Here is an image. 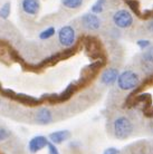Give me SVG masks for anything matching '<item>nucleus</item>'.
<instances>
[{"instance_id": "obj_6", "label": "nucleus", "mask_w": 153, "mask_h": 154, "mask_svg": "<svg viewBox=\"0 0 153 154\" xmlns=\"http://www.w3.org/2000/svg\"><path fill=\"white\" fill-rule=\"evenodd\" d=\"M80 20H82L83 27L85 29H87V30L95 31V30H98L101 27V19L95 14H92V12L83 15Z\"/></svg>"}, {"instance_id": "obj_16", "label": "nucleus", "mask_w": 153, "mask_h": 154, "mask_svg": "<svg viewBox=\"0 0 153 154\" xmlns=\"http://www.w3.org/2000/svg\"><path fill=\"white\" fill-rule=\"evenodd\" d=\"M105 5H106V0H97L95 4L93 5L92 8H91V11L92 14H101V12L104 10V7H105Z\"/></svg>"}, {"instance_id": "obj_5", "label": "nucleus", "mask_w": 153, "mask_h": 154, "mask_svg": "<svg viewBox=\"0 0 153 154\" xmlns=\"http://www.w3.org/2000/svg\"><path fill=\"white\" fill-rule=\"evenodd\" d=\"M113 23L119 28H129L133 23V17L130 11H127L125 9H121L113 15Z\"/></svg>"}, {"instance_id": "obj_21", "label": "nucleus", "mask_w": 153, "mask_h": 154, "mask_svg": "<svg viewBox=\"0 0 153 154\" xmlns=\"http://www.w3.org/2000/svg\"><path fill=\"white\" fill-rule=\"evenodd\" d=\"M136 45L140 47V49L144 50L150 46V42L149 40H143V39H141V40H138V42H136Z\"/></svg>"}, {"instance_id": "obj_13", "label": "nucleus", "mask_w": 153, "mask_h": 154, "mask_svg": "<svg viewBox=\"0 0 153 154\" xmlns=\"http://www.w3.org/2000/svg\"><path fill=\"white\" fill-rule=\"evenodd\" d=\"M76 88H77L76 84H69L68 86L66 87V89L64 91V92L61 93V94H59V95H57L56 102H64V100H67L69 97L72 96L74 93H75Z\"/></svg>"}, {"instance_id": "obj_15", "label": "nucleus", "mask_w": 153, "mask_h": 154, "mask_svg": "<svg viewBox=\"0 0 153 154\" xmlns=\"http://www.w3.org/2000/svg\"><path fill=\"white\" fill-rule=\"evenodd\" d=\"M125 4L130 7L131 10L138 16V17H141L142 18V12H141V9H140V4H139L136 0H125Z\"/></svg>"}, {"instance_id": "obj_3", "label": "nucleus", "mask_w": 153, "mask_h": 154, "mask_svg": "<svg viewBox=\"0 0 153 154\" xmlns=\"http://www.w3.org/2000/svg\"><path fill=\"white\" fill-rule=\"evenodd\" d=\"M76 34L72 26H64L58 31V40L61 46L64 47H72L75 44Z\"/></svg>"}, {"instance_id": "obj_17", "label": "nucleus", "mask_w": 153, "mask_h": 154, "mask_svg": "<svg viewBox=\"0 0 153 154\" xmlns=\"http://www.w3.org/2000/svg\"><path fill=\"white\" fill-rule=\"evenodd\" d=\"M10 11H11V5H10V2H6L0 8V18L8 19L10 16Z\"/></svg>"}, {"instance_id": "obj_19", "label": "nucleus", "mask_w": 153, "mask_h": 154, "mask_svg": "<svg viewBox=\"0 0 153 154\" xmlns=\"http://www.w3.org/2000/svg\"><path fill=\"white\" fill-rule=\"evenodd\" d=\"M47 147H48V154H59V151L56 147V144H54L52 142H48L47 144Z\"/></svg>"}, {"instance_id": "obj_23", "label": "nucleus", "mask_w": 153, "mask_h": 154, "mask_svg": "<svg viewBox=\"0 0 153 154\" xmlns=\"http://www.w3.org/2000/svg\"><path fill=\"white\" fill-rule=\"evenodd\" d=\"M148 29H149L151 32H153V18L148 23Z\"/></svg>"}, {"instance_id": "obj_1", "label": "nucleus", "mask_w": 153, "mask_h": 154, "mask_svg": "<svg viewBox=\"0 0 153 154\" xmlns=\"http://www.w3.org/2000/svg\"><path fill=\"white\" fill-rule=\"evenodd\" d=\"M113 130H114V135L116 139L126 140L130 137L133 132V124L126 116H119L114 121Z\"/></svg>"}, {"instance_id": "obj_2", "label": "nucleus", "mask_w": 153, "mask_h": 154, "mask_svg": "<svg viewBox=\"0 0 153 154\" xmlns=\"http://www.w3.org/2000/svg\"><path fill=\"white\" fill-rule=\"evenodd\" d=\"M140 85V77L136 73L132 70H125L122 74H119L117 86L123 91H131L136 88Z\"/></svg>"}, {"instance_id": "obj_11", "label": "nucleus", "mask_w": 153, "mask_h": 154, "mask_svg": "<svg viewBox=\"0 0 153 154\" xmlns=\"http://www.w3.org/2000/svg\"><path fill=\"white\" fill-rule=\"evenodd\" d=\"M35 119L40 125H46V124H49L53 121V114H52V112L48 108L42 107L36 112Z\"/></svg>"}, {"instance_id": "obj_8", "label": "nucleus", "mask_w": 153, "mask_h": 154, "mask_svg": "<svg viewBox=\"0 0 153 154\" xmlns=\"http://www.w3.org/2000/svg\"><path fill=\"white\" fill-rule=\"evenodd\" d=\"M141 63L143 70L146 73H153V46H149L143 50L141 55Z\"/></svg>"}, {"instance_id": "obj_22", "label": "nucleus", "mask_w": 153, "mask_h": 154, "mask_svg": "<svg viewBox=\"0 0 153 154\" xmlns=\"http://www.w3.org/2000/svg\"><path fill=\"white\" fill-rule=\"evenodd\" d=\"M120 153V150L117 149H115V147H108L106 150L104 151L103 154H119Z\"/></svg>"}, {"instance_id": "obj_10", "label": "nucleus", "mask_w": 153, "mask_h": 154, "mask_svg": "<svg viewBox=\"0 0 153 154\" xmlns=\"http://www.w3.org/2000/svg\"><path fill=\"white\" fill-rule=\"evenodd\" d=\"M119 77V70L116 68H106L101 75V83L107 86H111L117 81Z\"/></svg>"}, {"instance_id": "obj_7", "label": "nucleus", "mask_w": 153, "mask_h": 154, "mask_svg": "<svg viewBox=\"0 0 153 154\" xmlns=\"http://www.w3.org/2000/svg\"><path fill=\"white\" fill-rule=\"evenodd\" d=\"M48 139L44 135H37L34 136L33 139L28 143V150L30 153H37L39 151H42V149H45L48 144Z\"/></svg>"}, {"instance_id": "obj_4", "label": "nucleus", "mask_w": 153, "mask_h": 154, "mask_svg": "<svg viewBox=\"0 0 153 154\" xmlns=\"http://www.w3.org/2000/svg\"><path fill=\"white\" fill-rule=\"evenodd\" d=\"M0 92H2L5 96L10 97V98L15 100H18L21 104L25 105H31L33 106V105H38L42 102V100H38L36 97L29 96V95H26V94H18V93H15L11 89H1Z\"/></svg>"}, {"instance_id": "obj_12", "label": "nucleus", "mask_w": 153, "mask_h": 154, "mask_svg": "<svg viewBox=\"0 0 153 154\" xmlns=\"http://www.w3.org/2000/svg\"><path fill=\"white\" fill-rule=\"evenodd\" d=\"M70 137V132L67 130H63V131H56L50 133L48 136V141L54 144H61V143L65 142L66 140H68Z\"/></svg>"}, {"instance_id": "obj_26", "label": "nucleus", "mask_w": 153, "mask_h": 154, "mask_svg": "<svg viewBox=\"0 0 153 154\" xmlns=\"http://www.w3.org/2000/svg\"><path fill=\"white\" fill-rule=\"evenodd\" d=\"M152 11H153V10H152Z\"/></svg>"}, {"instance_id": "obj_25", "label": "nucleus", "mask_w": 153, "mask_h": 154, "mask_svg": "<svg viewBox=\"0 0 153 154\" xmlns=\"http://www.w3.org/2000/svg\"><path fill=\"white\" fill-rule=\"evenodd\" d=\"M0 104H1V102H0Z\"/></svg>"}, {"instance_id": "obj_9", "label": "nucleus", "mask_w": 153, "mask_h": 154, "mask_svg": "<svg viewBox=\"0 0 153 154\" xmlns=\"http://www.w3.org/2000/svg\"><path fill=\"white\" fill-rule=\"evenodd\" d=\"M21 9L27 15L36 16L40 10L39 0H21Z\"/></svg>"}, {"instance_id": "obj_24", "label": "nucleus", "mask_w": 153, "mask_h": 154, "mask_svg": "<svg viewBox=\"0 0 153 154\" xmlns=\"http://www.w3.org/2000/svg\"><path fill=\"white\" fill-rule=\"evenodd\" d=\"M151 130H152V132H153V121H152V123H151Z\"/></svg>"}, {"instance_id": "obj_18", "label": "nucleus", "mask_w": 153, "mask_h": 154, "mask_svg": "<svg viewBox=\"0 0 153 154\" xmlns=\"http://www.w3.org/2000/svg\"><path fill=\"white\" fill-rule=\"evenodd\" d=\"M55 28L54 27H49V28H46L45 30H42L40 34H39V38L42 39V40H46V39H49L52 38L54 35H55Z\"/></svg>"}, {"instance_id": "obj_20", "label": "nucleus", "mask_w": 153, "mask_h": 154, "mask_svg": "<svg viewBox=\"0 0 153 154\" xmlns=\"http://www.w3.org/2000/svg\"><path fill=\"white\" fill-rule=\"evenodd\" d=\"M9 136H10V132L8 131V130H6V128L0 127V142H1V141H5V140H7Z\"/></svg>"}, {"instance_id": "obj_14", "label": "nucleus", "mask_w": 153, "mask_h": 154, "mask_svg": "<svg viewBox=\"0 0 153 154\" xmlns=\"http://www.w3.org/2000/svg\"><path fill=\"white\" fill-rule=\"evenodd\" d=\"M61 5L68 9H78L83 5L84 0H61Z\"/></svg>"}]
</instances>
